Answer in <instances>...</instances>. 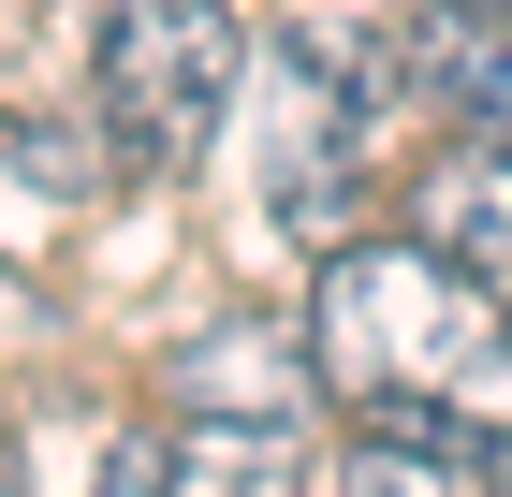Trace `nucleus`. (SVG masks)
Returning <instances> with one entry per match:
<instances>
[{
  "instance_id": "f03ea898",
  "label": "nucleus",
  "mask_w": 512,
  "mask_h": 497,
  "mask_svg": "<svg viewBox=\"0 0 512 497\" xmlns=\"http://www.w3.org/2000/svg\"><path fill=\"white\" fill-rule=\"evenodd\" d=\"M249 15L235 0H118L88 30V103H103V147L132 176H191L249 103Z\"/></svg>"
},
{
  "instance_id": "39448f33",
  "label": "nucleus",
  "mask_w": 512,
  "mask_h": 497,
  "mask_svg": "<svg viewBox=\"0 0 512 497\" xmlns=\"http://www.w3.org/2000/svg\"><path fill=\"white\" fill-rule=\"evenodd\" d=\"M410 234H439L512 307V132H439V161L410 176Z\"/></svg>"
},
{
  "instance_id": "7ed1b4c3",
  "label": "nucleus",
  "mask_w": 512,
  "mask_h": 497,
  "mask_svg": "<svg viewBox=\"0 0 512 497\" xmlns=\"http://www.w3.org/2000/svg\"><path fill=\"white\" fill-rule=\"evenodd\" d=\"M395 74H410V117L439 132H512V0H410Z\"/></svg>"
},
{
  "instance_id": "423d86ee",
  "label": "nucleus",
  "mask_w": 512,
  "mask_h": 497,
  "mask_svg": "<svg viewBox=\"0 0 512 497\" xmlns=\"http://www.w3.org/2000/svg\"><path fill=\"white\" fill-rule=\"evenodd\" d=\"M293 483H308V424H235V410L161 424V497H293Z\"/></svg>"
},
{
  "instance_id": "f257e3e1",
  "label": "nucleus",
  "mask_w": 512,
  "mask_h": 497,
  "mask_svg": "<svg viewBox=\"0 0 512 497\" xmlns=\"http://www.w3.org/2000/svg\"><path fill=\"white\" fill-rule=\"evenodd\" d=\"M293 322H308L322 410H352V424H410V410L469 395L512 351V307L483 293L439 234H410V220L395 234H337L308 264V293H293Z\"/></svg>"
},
{
  "instance_id": "6e6552de",
  "label": "nucleus",
  "mask_w": 512,
  "mask_h": 497,
  "mask_svg": "<svg viewBox=\"0 0 512 497\" xmlns=\"http://www.w3.org/2000/svg\"><path fill=\"white\" fill-rule=\"evenodd\" d=\"M88 497H161V424H118V439H103V483Z\"/></svg>"
},
{
  "instance_id": "20e7f679",
  "label": "nucleus",
  "mask_w": 512,
  "mask_h": 497,
  "mask_svg": "<svg viewBox=\"0 0 512 497\" xmlns=\"http://www.w3.org/2000/svg\"><path fill=\"white\" fill-rule=\"evenodd\" d=\"M161 395H176V410H235V424H308V410H322L308 322H293V307H278V322H220L205 351L161 366Z\"/></svg>"
},
{
  "instance_id": "1a4fd4ad",
  "label": "nucleus",
  "mask_w": 512,
  "mask_h": 497,
  "mask_svg": "<svg viewBox=\"0 0 512 497\" xmlns=\"http://www.w3.org/2000/svg\"><path fill=\"white\" fill-rule=\"evenodd\" d=\"M0 497H30V468H15V454H0Z\"/></svg>"
},
{
  "instance_id": "0eeeda50",
  "label": "nucleus",
  "mask_w": 512,
  "mask_h": 497,
  "mask_svg": "<svg viewBox=\"0 0 512 497\" xmlns=\"http://www.w3.org/2000/svg\"><path fill=\"white\" fill-rule=\"evenodd\" d=\"M293 497H483V483L439 454V439H410V424H352V439H337Z\"/></svg>"
}]
</instances>
